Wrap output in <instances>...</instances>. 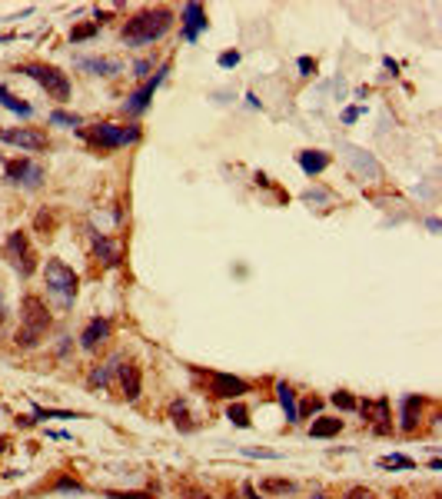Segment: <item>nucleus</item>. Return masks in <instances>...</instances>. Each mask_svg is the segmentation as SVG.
Listing matches in <instances>:
<instances>
[{
	"label": "nucleus",
	"mask_w": 442,
	"mask_h": 499,
	"mask_svg": "<svg viewBox=\"0 0 442 499\" xmlns=\"http://www.w3.org/2000/svg\"><path fill=\"white\" fill-rule=\"evenodd\" d=\"M173 23V11L170 7H157V11H140L137 17H130L127 27L120 30L123 44L127 47H143V44H153L160 40L163 33L170 30Z\"/></svg>",
	"instance_id": "1"
},
{
	"label": "nucleus",
	"mask_w": 442,
	"mask_h": 499,
	"mask_svg": "<svg viewBox=\"0 0 442 499\" xmlns=\"http://www.w3.org/2000/svg\"><path fill=\"white\" fill-rule=\"evenodd\" d=\"M94 150H117V147H130V143H137L143 137V130L137 123H97V127H90V130H80Z\"/></svg>",
	"instance_id": "2"
},
{
	"label": "nucleus",
	"mask_w": 442,
	"mask_h": 499,
	"mask_svg": "<svg viewBox=\"0 0 442 499\" xmlns=\"http://www.w3.org/2000/svg\"><path fill=\"white\" fill-rule=\"evenodd\" d=\"M21 320L23 326L17 330V347L30 349L40 343V337L50 330V313H47V306H43L40 296H27L21 303Z\"/></svg>",
	"instance_id": "3"
},
{
	"label": "nucleus",
	"mask_w": 442,
	"mask_h": 499,
	"mask_svg": "<svg viewBox=\"0 0 442 499\" xmlns=\"http://www.w3.org/2000/svg\"><path fill=\"white\" fill-rule=\"evenodd\" d=\"M17 74H27L30 80H37L47 94L54 100H70V80H67L64 70H57V67H47V64H23L17 67Z\"/></svg>",
	"instance_id": "4"
},
{
	"label": "nucleus",
	"mask_w": 442,
	"mask_h": 499,
	"mask_svg": "<svg viewBox=\"0 0 442 499\" xmlns=\"http://www.w3.org/2000/svg\"><path fill=\"white\" fill-rule=\"evenodd\" d=\"M43 280H47V290L54 296H60L64 303H70L76 296V273L67 267L64 260H47V267H43Z\"/></svg>",
	"instance_id": "5"
},
{
	"label": "nucleus",
	"mask_w": 442,
	"mask_h": 499,
	"mask_svg": "<svg viewBox=\"0 0 442 499\" xmlns=\"http://www.w3.org/2000/svg\"><path fill=\"white\" fill-rule=\"evenodd\" d=\"M4 257L11 260V267L21 273V276H30V273L37 270V257H33V250H30V240H27V233H21V230H13L11 237H7Z\"/></svg>",
	"instance_id": "6"
},
{
	"label": "nucleus",
	"mask_w": 442,
	"mask_h": 499,
	"mask_svg": "<svg viewBox=\"0 0 442 499\" xmlns=\"http://www.w3.org/2000/svg\"><path fill=\"white\" fill-rule=\"evenodd\" d=\"M4 174L11 184H23L27 190H37L43 184V167L40 163L27 160V157H17V160H7L4 163Z\"/></svg>",
	"instance_id": "7"
},
{
	"label": "nucleus",
	"mask_w": 442,
	"mask_h": 499,
	"mask_svg": "<svg viewBox=\"0 0 442 499\" xmlns=\"http://www.w3.org/2000/svg\"><path fill=\"white\" fill-rule=\"evenodd\" d=\"M249 393V383L233 376V373H210V396L213 400H239Z\"/></svg>",
	"instance_id": "8"
},
{
	"label": "nucleus",
	"mask_w": 442,
	"mask_h": 499,
	"mask_svg": "<svg viewBox=\"0 0 442 499\" xmlns=\"http://www.w3.org/2000/svg\"><path fill=\"white\" fill-rule=\"evenodd\" d=\"M166 70H170V67H160L153 80H147V84H143L140 90H133V94H130V97H127V103H123V110H127L130 117H140L143 110L150 107V100H153V94H157V87H160L163 80H166Z\"/></svg>",
	"instance_id": "9"
},
{
	"label": "nucleus",
	"mask_w": 442,
	"mask_h": 499,
	"mask_svg": "<svg viewBox=\"0 0 442 499\" xmlns=\"http://www.w3.org/2000/svg\"><path fill=\"white\" fill-rule=\"evenodd\" d=\"M0 140L4 143H13L21 150H47L50 140L43 130H33V127H13V130H0Z\"/></svg>",
	"instance_id": "10"
},
{
	"label": "nucleus",
	"mask_w": 442,
	"mask_h": 499,
	"mask_svg": "<svg viewBox=\"0 0 442 499\" xmlns=\"http://www.w3.org/2000/svg\"><path fill=\"white\" fill-rule=\"evenodd\" d=\"M110 330H113V323H110L107 316H94V320L84 326V333H80V347H84L86 353H94L100 343L110 340Z\"/></svg>",
	"instance_id": "11"
},
{
	"label": "nucleus",
	"mask_w": 442,
	"mask_h": 499,
	"mask_svg": "<svg viewBox=\"0 0 442 499\" xmlns=\"http://www.w3.org/2000/svg\"><path fill=\"white\" fill-rule=\"evenodd\" d=\"M356 410H363V416H366V420H373V430H376L379 436L392 433V423H389V400H386V396H379L376 403H359Z\"/></svg>",
	"instance_id": "12"
},
{
	"label": "nucleus",
	"mask_w": 442,
	"mask_h": 499,
	"mask_svg": "<svg viewBox=\"0 0 442 499\" xmlns=\"http://www.w3.org/2000/svg\"><path fill=\"white\" fill-rule=\"evenodd\" d=\"M180 21H183V40H196V33L206 30L203 4H186L183 13H180Z\"/></svg>",
	"instance_id": "13"
},
{
	"label": "nucleus",
	"mask_w": 442,
	"mask_h": 499,
	"mask_svg": "<svg viewBox=\"0 0 442 499\" xmlns=\"http://www.w3.org/2000/svg\"><path fill=\"white\" fill-rule=\"evenodd\" d=\"M422 396H416V393H412V396H402V403H400V430L402 433H416V426H419V413H422Z\"/></svg>",
	"instance_id": "14"
},
{
	"label": "nucleus",
	"mask_w": 442,
	"mask_h": 499,
	"mask_svg": "<svg viewBox=\"0 0 442 499\" xmlns=\"http://www.w3.org/2000/svg\"><path fill=\"white\" fill-rule=\"evenodd\" d=\"M120 390H123V396H127L130 403L140 396V366H137V363L120 366Z\"/></svg>",
	"instance_id": "15"
},
{
	"label": "nucleus",
	"mask_w": 442,
	"mask_h": 499,
	"mask_svg": "<svg viewBox=\"0 0 442 499\" xmlns=\"http://www.w3.org/2000/svg\"><path fill=\"white\" fill-rule=\"evenodd\" d=\"M300 167H302V174H310V176L323 174L326 167H329V153H323V150H302L300 153Z\"/></svg>",
	"instance_id": "16"
},
{
	"label": "nucleus",
	"mask_w": 442,
	"mask_h": 499,
	"mask_svg": "<svg viewBox=\"0 0 442 499\" xmlns=\"http://www.w3.org/2000/svg\"><path fill=\"white\" fill-rule=\"evenodd\" d=\"M276 396H280V406L283 413H286V420L290 423H300V406H296V393H293L290 383H276Z\"/></svg>",
	"instance_id": "17"
},
{
	"label": "nucleus",
	"mask_w": 442,
	"mask_h": 499,
	"mask_svg": "<svg viewBox=\"0 0 442 499\" xmlns=\"http://www.w3.org/2000/svg\"><path fill=\"white\" fill-rule=\"evenodd\" d=\"M343 433V420L339 416H319L313 426H310V436L313 439H329V436H339Z\"/></svg>",
	"instance_id": "18"
},
{
	"label": "nucleus",
	"mask_w": 442,
	"mask_h": 499,
	"mask_svg": "<svg viewBox=\"0 0 442 499\" xmlns=\"http://www.w3.org/2000/svg\"><path fill=\"white\" fill-rule=\"evenodd\" d=\"M94 253H97L107 267H117V263H120V247L113 243V240L100 237V233H94Z\"/></svg>",
	"instance_id": "19"
},
{
	"label": "nucleus",
	"mask_w": 442,
	"mask_h": 499,
	"mask_svg": "<svg viewBox=\"0 0 442 499\" xmlns=\"http://www.w3.org/2000/svg\"><path fill=\"white\" fill-rule=\"evenodd\" d=\"M0 103H4V107H7V110H13V113H21V117H30V113H33V107H30V103H23V100H17V97H13V94H11V90L4 87V84H0Z\"/></svg>",
	"instance_id": "20"
},
{
	"label": "nucleus",
	"mask_w": 442,
	"mask_h": 499,
	"mask_svg": "<svg viewBox=\"0 0 442 499\" xmlns=\"http://www.w3.org/2000/svg\"><path fill=\"white\" fill-rule=\"evenodd\" d=\"M379 466H382V469H416V463H412L409 456L392 453V456H382V459H379Z\"/></svg>",
	"instance_id": "21"
},
{
	"label": "nucleus",
	"mask_w": 442,
	"mask_h": 499,
	"mask_svg": "<svg viewBox=\"0 0 442 499\" xmlns=\"http://www.w3.org/2000/svg\"><path fill=\"white\" fill-rule=\"evenodd\" d=\"M97 30H100L97 21H86V23H80V27H74V30H70V40H74V44H80V40H90V37H97Z\"/></svg>",
	"instance_id": "22"
},
{
	"label": "nucleus",
	"mask_w": 442,
	"mask_h": 499,
	"mask_svg": "<svg viewBox=\"0 0 442 499\" xmlns=\"http://www.w3.org/2000/svg\"><path fill=\"white\" fill-rule=\"evenodd\" d=\"M84 67H86V70H97L100 77L120 74V64H117V60H84Z\"/></svg>",
	"instance_id": "23"
},
{
	"label": "nucleus",
	"mask_w": 442,
	"mask_h": 499,
	"mask_svg": "<svg viewBox=\"0 0 442 499\" xmlns=\"http://www.w3.org/2000/svg\"><path fill=\"white\" fill-rule=\"evenodd\" d=\"M227 420H230L233 426H239V430H246V426H249V413H246V406H239V403H230Z\"/></svg>",
	"instance_id": "24"
},
{
	"label": "nucleus",
	"mask_w": 442,
	"mask_h": 499,
	"mask_svg": "<svg viewBox=\"0 0 442 499\" xmlns=\"http://www.w3.org/2000/svg\"><path fill=\"white\" fill-rule=\"evenodd\" d=\"M170 416H173V423L180 426L183 433H190V430H196V426H190V423H186V403H183V400L170 403Z\"/></svg>",
	"instance_id": "25"
},
{
	"label": "nucleus",
	"mask_w": 442,
	"mask_h": 499,
	"mask_svg": "<svg viewBox=\"0 0 442 499\" xmlns=\"http://www.w3.org/2000/svg\"><path fill=\"white\" fill-rule=\"evenodd\" d=\"M113 369H117V359H110L107 366H100L90 373V386H107L110 376H113Z\"/></svg>",
	"instance_id": "26"
},
{
	"label": "nucleus",
	"mask_w": 442,
	"mask_h": 499,
	"mask_svg": "<svg viewBox=\"0 0 442 499\" xmlns=\"http://www.w3.org/2000/svg\"><path fill=\"white\" fill-rule=\"evenodd\" d=\"M50 123H60V127H74V130H80V117H76V113H67V110H54V113H50Z\"/></svg>",
	"instance_id": "27"
},
{
	"label": "nucleus",
	"mask_w": 442,
	"mask_h": 499,
	"mask_svg": "<svg viewBox=\"0 0 442 499\" xmlns=\"http://www.w3.org/2000/svg\"><path fill=\"white\" fill-rule=\"evenodd\" d=\"M329 403H333V406H339V410H346V413H353V410L359 406V403L353 400V396H349L346 390H336L333 396H329Z\"/></svg>",
	"instance_id": "28"
},
{
	"label": "nucleus",
	"mask_w": 442,
	"mask_h": 499,
	"mask_svg": "<svg viewBox=\"0 0 442 499\" xmlns=\"http://www.w3.org/2000/svg\"><path fill=\"white\" fill-rule=\"evenodd\" d=\"M33 416H37V420H50V416H60V420H76V413H67V410H43V406H33Z\"/></svg>",
	"instance_id": "29"
},
{
	"label": "nucleus",
	"mask_w": 442,
	"mask_h": 499,
	"mask_svg": "<svg viewBox=\"0 0 442 499\" xmlns=\"http://www.w3.org/2000/svg\"><path fill=\"white\" fill-rule=\"evenodd\" d=\"M263 489H266V493H293V483L290 479H266Z\"/></svg>",
	"instance_id": "30"
},
{
	"label": "nucleus",
	"mask_w": 442,
	"mask_h": 499,
	"mask_svg": "<svg viewBox=\"0 0 442 499\" xmlns=\"http://www.w3.org/2000/svg\"><path fill=\"white\" fill-rule=\"evenodd\" d=\"M57 493H84V486H80V483H76V479H57Z\"/></svg>",
	"instance_id": "31"
},
{
	"label": "nucleus",
	"mask_w": 442,
	"mask_h": 499,
	"mask_svg": "<svg viewBox=\"0 0 442 499\" xmlns=\"http://www.w3.org/2000/svg\"><path fill=\"white\" fill-rule=\"evenodd\" d=\"M343 499H376V496H373V493H369L366 486H353V489H349V493H346Z\"/></svg>",
	"instance_id": "32"
},
{
	"label": "nucleus",
	"mask_w": 442,
	"mask_h": 499,
	"mask_svg": "<svg viewBox=\"0 0 442 499\" xmlns=\"http://www.w3.org/2000/svg\"><path fill=\"white\" fill-rule=\"evenodd\" d=\"M107 499H153L150 493H103Z\"/></svg>",
	"instance_id": "33"
},
{
	"label": "nucleus",
	"mask_w": 442,
	"mask_h": 499,
	"mask_svg": "<svg viewBox=\"0 0 442 499\" xmlns=\"http://www.w3.org/2000/svg\"><path fill=\"white\" fill-rule=\"evenodd\" d=\"M239 64V54L237 50H227V54H220V67H237Z\"/></svg>",
	"instance_id": "34"
},
{
	"label": "nucleus",
	"mask_w": 442,
	"mask_h": 499,
	"mask_svg": "<svg viewBox=\"0 0 442 499\" xmlns=\"http://www.w3.org/2000/svg\"><path fill=\"white\" fill-rule=\"evenodd\" d=\"M300 70H302V77H310L316 70V60H310V57H300Z\"/></svg>",
	"instance_id": "35"
},
{
	"label": "nucleus",
	"mask_w": 442,
	"mask_h": 499,
	"mask_svg": "<svg viewBox=\"0 0 442 499\" xmlns=\"http://www.w3.org/2000/svg\"><path fill=\"white\" fill-rule=\"evenodd\" d=\"M319 406H323V400H316V396H313V400H306V406H302V410H300V420H302V416H306V413L319 410Z\"/></svg>",
	"instance_id": "36"
},
{
	"label": "nucleus",
	"mask_w": 442,
	"mask_h": 499,
	"mask_svg": "<svg viewBox=\"0 0 442 499\" xmlns=\"http://www.w3.org/2000/svg\"><path fill=\"white\" fill-rule=\"evenodd\" d=\"M150 60H140V64H137V67H133V70H137V77H147V70H150Z\"/></svg>",
	"instance_id": "37"
},
{
	"label": "nucleus",
	"mask_w": 442,
	"mask_h": 499,
	"mask_svg": "<svg viewBox=\"0 0 442 499\" xmlns=\"http://www.w3.org/2000/svg\"><path fill=\"white\" fill-rule=\"evenodd\" d=\"M359 117V107H349V110H346V113H343V120H346V123H353V120H356Z\"/></svg>",
	"instance_id": "38"
},
{
	"label": "nucleus",
	"mask_w": 442,
	"mask_h": 499,
	"mask_svg": "<svg viewBox=\"0 0 442 499\" xmlns=\"http://www.w3.org/2000/svg\"><path fill=\"white\" fill-rule=\"evenodd\" d=\"M243 496H246V499H259V493H256V489H253V486H249V483H246V486H243Z\"/></svg>",
	"instance_id": "39"
},
{
	"label": "nucleus",
	"mask_w": 442,
	"mask_h": 499,
	"mask_svg": "<svg viewBox=\"0 0 442 499\" xmlns=\"http://www.w3.org/2000/svg\"><path fill=\"white\" fill-rule=\"evenodd\" d=\"M0 326H4V313H0Z\"/></svg>",
	"instance_id": "40"
},
{
	"label": "nucleus",
	"mask_w": 442,
	"mask_h": 499,
	"mask_svg": "<svg viewBox=\"0 0 442 499\" xmlns=\"http://www.w3.org/2000/svg\"><path fill=\"white\" fill-rule=\"evenodd\" d=\"M313 499H326V496H313Z\"/></svg>",
	"instance_id": "41"
}]
</instances>
